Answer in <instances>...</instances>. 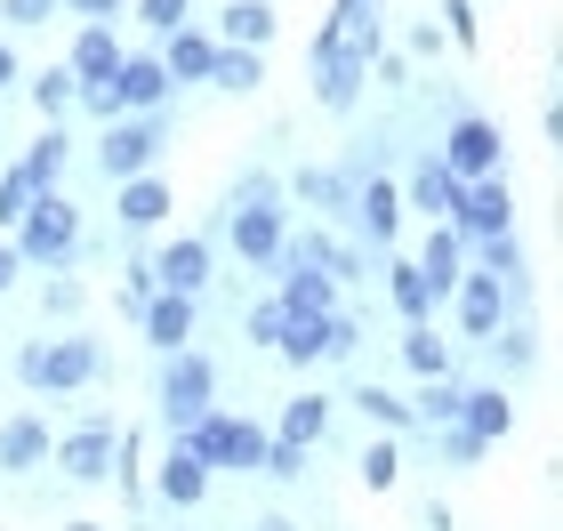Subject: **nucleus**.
I'll list each match as a JSON object with an SVG mask.
<instances>
[{"instance_id":"11","label":"nucleus","mask_w":563,"mask_h":531,"mask_svg":"<svg viewBox=\"0 0 563 531\" xmlns=\"http://www.w3.org/2000/svg\"><path fill=\"white\" fill-rule=\"evenodd\" d=\"M274 266H282V298H274V307L290 314V322H306V314H339V283H330V274H314L290 242H282Z\"/></svg>"},{"instance_id":"48","label":"nucleus","mask_w":563,"mask_h":531,"mask_svg":"<svg viewBox=\"0 0 563 531\" xmlns=\"http://www.w3.org/2000/svg\"><path fill=\"white\" fill-rule=\"evenodd\" d=\"M354 346H363V322H354V314H330V363H354Z\"/></svg>"},{"instance_id":"53","label":"nucleus","mask_w":563,"mask_h":531,"mask_svg":"<svg viewBox=\"0 0 563 531\" xmlns=\"http://www.w3.org/2000/svg\"><path fill=\"white\" fill-rule=\"evenodd\" d=\"M9 81H24V65H16V48H9V33H0V89Z\"/></svg>"},{"instance_id":"47","label":"nucleus","mask_w":563,"mask_h":531,"mask_svg":"<svg viewBox=\"0 0 563 531\" xmlns=\"http://www.w3.org/2000/svg\"><path fill=\"white\" fill-rule=\"evenodd\" d=\"M363 81H378V89H402V81H411V57H395V48H378Z\"/></svg>"},{"instance_id":"10","label":"nucleus","mask_w":563,"mask_h":531,"mask_svg":"<svg viewBox=\"0 0 563 531\" xmlns=\"http://www.w3.org/2000/svg\"><path fill=\"white\" fill-rule=\"evenodd\" d=\"M459 242H483V234H516V193H507V177H475L467 193H459V218H451Z\"/></svg>"},{"instance_id":"33","label":"nucleus","mask_w":563,"mask_h":531,"mask_svg":"<svg viewBox=\"0 0 563 531\" xmlns=\"http://www.w3.org/2000/svg\"><path fill=\"white\" fill-rule=\"evenodd\" d=\"M290 193L314 201V210H346V201H354V177H346V169H298Z\"/></svg>"},{"instance_id":"56","label":"nucleus","mask_w":563,"mask_h":531,"mask_svg":"<svg viewBox=\"0 0 563 531\" xmlns=\"http://www.w3.org/2000/svg\"><path fill=\"white\" fill-rule=\"evenodd\" d=\"M65 531H106V523H65Z\"/></svg>"},{"instance_id":"3","label":"nucleus","mask_w":563,"mask_h":531,"mask_svg":"<svg viewBox=\"0 0 563 531\" xmlns=\"http://www.w3.org/2000/svg\"><path fill=\"white\" fill-rule=\"evenodd\" d=\"M177 443H186V451H194V460L210 467V475H218V467H234V475H258V460H266V443H274V435H266L258 419H234V411H201V419H194Z\"/></svg>"},{"instance_id":"6","label":"nucleus","mask_w":563,"mask_h":531,"mask_svg":"<svg viewBox=\"0 0 563 531\" xmlns=\"http://www.w3.org/2000/svg\"><path fill=\"white\" fill-rule=\"evenodd\" d=\"M443 162L459 186H475V177H507V137H499V121H483V113H459L451 130H443Z\"/></svg>"},{"instance_id":"50","label":"nucleus","mask_w":563,"mask_h":531,"mask_svg":"<svg viewBox=\"0 0 563 531\" xmlns=\"http://www.w3.org/2000/svg\"><path fill=\"white\" fill-rule=\"evenodd\" d=\"M234 201H282V186H274V177H266V169H250V177H242V186H234Z\"/></svg>"},{"instance_id":"20","label":"nucleus","mask_w":563,"mask_h":531,"mask_svg":"<svg viewBox=\"0 0 563 531\" xmlns=\"http://www.w3.org/2000/svg\"><path fill=\"white\" fill-rule=\"evenodd\" d=\"M194 322H201V298H169V290H162V298L137 314V331L153 339V354H177V346L194 339Z\"/></svg>"},{"instance_id":"27","label":"nucleus","mask_w":563,"mask_h":531,"mask_svg":"<svg viewBox=\"0 0 563 531\" xmlns=\"http://www.w3.org/2000/svg\"><path fill=\"white\" fill-rule=\"evenodd\" d=\"M459 427H467L475 443H499L507 427H516V402H507V387H467V411H459Z\"/></svg>"},{"instance_id":"40","label":"nucleus","mask_w":563,"mask_h":531,"mask_svg":"<svg viewBox=\"0 0 563 531\" xmlns=\"http://www.w3.org/2000/svg\"><path fill=\"white\" fill-rule=\"evenodd\" d=\"M81 307H89V290L73 283V274H48V283H41V314H57V322H73Z\"/></svg>"},{"instance_id":"44","label":"nucleus","mask_w":563,"mask_h":531,"mask_svg":"<svg viewBox=\"0 0 563 531\" xmlns=\"http://www.w3.org/2000/svg\"><path fill=\"white\" fill-rule=\"evenodd\" d=\"M258 475H274V484H298V475H306V451H298V443H266Z\"/></svg>"},{"instance_id":"34","label":"nucleus","mask_w":563,"mask_h":531,"mask_svg":"<svg viewBox=\"0 0 563 531\" xmlns=\"http://www.w3.org/2000/svg\"><path fill=\"white\" fill-rule=\"evenodd\" d=\"M33 201H41V186H33V169H24V162H9V169H0V225H9V234H16V225H24V210H33Z\"/></svg>"},{"instance_id":"42","label":"nucleus","mask_w":563,"mask_h":531,"mask_svg":"<svg viewBox=\"0 0 563 531\" xmlns=\"http://www.w3.org/2000/svg\"><path fill=\"white\" fill-rule=\"evenodd\" d=\"M137 24H145V33H177V24H194V0H137Z\"/></svg>"},{"instance_id":"15","label":"nucleus","mask_w":563,"mask_h":531,"mask_svg":"<svg viewBox=\"0 0 563 531\" xmlns=\"http://www.w3.org/2000/svg\"><path fill=\"white\" fill-rule=\"evenodd\" d=\"M346 210H354V225H363L378 250L402 234V193L387 186V177H354V201H346Z\"/></svg>"},{"instance_id":"8","label":"nucleus","mask_w":563,"mask_h":531,"mask_svg":"<svg viewBox=\"0 0 563 531\" xmlns=\"http://www.w3.org/2000/svg\"><path fill=\"white\" fill-rule=\"evenodd\" d=\"M145 266H153V290H169V298H201V290H210V274H218V250L201 242V234H186V242H162Z\"/></svg>"},{"instance_id":"28","label":"nucleus","mask_w":563,"mask_h":531,"mask_svg":"<svg viewBox=\"0 0 563 531\" xmlns=\"http://www.w3.org/2000/svg\"><path fill=\"white\" fill-rule=\"evenodd\" d=\"M459 411H467V378H427V387L411 395V427H459Z\"/></svg>"},{"instance_id":"21","label":"nucleus","mask_w":563,"mask_h":531,"mask_svg":"<svg viewBox=\"0 0 563 531\" xmlns=\"http://www.w3.org/2000/svg\"><path fill=\"white\" fill-rule=\"evenodd\" d=\"M210 41H218V48H258V57H266V41H274V0H225Z\"/></svg>"},{"instance_id":"39","label":"nucleus","mask_w":563,"mask_h":531,"mask_svg":"<svg viewBox=\"0 0 563 531\" xmlns=\"http://www.w3.org/2000/svg\"><path fill=\"white\" fill-rule=\"evenodd\" d=\"M483 346H492V354H499V370H507V378H516V370H531V363H540V339H531V331H492V339H483Z\"/></svg>"},{"instance_id":"45","label":"nucleus","mask_w":563,"mask_h":531,"mask_svg":"<svg viewBox=\"0 0 563 531\" xmlns=\"http://www.w3.org/2000/svg\"><path fill=\"white\" fill-rule=\"evenodd\" d=\"M48 16H57V0H0V24H9V33H33Z\"/></svg>"},{"instance_id":"23","label":"nucleus","mask_w":563,"mask_h":531,"mask_svg":"<svg viewBox=\"0 0 563 531\" xmlns=\"http://www.w3.org/2000/svg\"><path fill=\"white\" fill-rule=\"evenodd\" d=\"M290 250H298L314 274H330V283H363V250L339 242V234H322V225H314V234H290Z\"/></svg>"},{"instance_id":"30","label":"nucleus","mask_w":563,"mask_h":531,"mask_svg":"<svg viewBox=\"0 0 563 531\" xmlns=\"http://www.w3.org/2000/svg\"><path fill=\"white\" fill-rule=\"evenodd\" d=\"M274 354H282L290 370H314V363H330V314H306V322H290Z\"/></svg>"},{"instance_id":"52","label":"nucleus","mask_w":563,"mask_h":531,"mask_svg":"<svg viewBox=\"0 0 563 531\" xmlns=\"http://www.w3.org/2000/svg\"><path fill=\"white\" fill-rule=\"evenodd\" d=\"M451 523H459V516L443 508V499H427V516H419V531H451Z\"/></svg>"},{"instance_id":"22","label":"nucleus","mask_w":563,"mask_h":531,"mask_svg":"<svg viewBox=\"0 0 563 531\" xmlns=\"http://www.w3.org/2000/svg\"><path fill=\"white\" fill-rule=\"evenodd\" d=\"M113 193H121V210H113L121 234H153V225L177 210V193L162 186V177H130V186H113Z\"/></svg>"},{"instance_id":"41","label":"nucleus","mask_w":563,"mask_h":531,"mask_svg":"<svg viewBox=\"0 0 563 531\" xmlns=\"http://www.w3.org/2000/svg\"><path fill=\"white\" fill-rule=\"evenodd\" d=\"M282 331H290V314H282L274 298H258V307L242 314V339H250V346H282Z\"/></svg>"},{"instance_id":"12","label":"nucleus","mask_w":563,"mask_h":531,"mask_svg":"<svg viewBox=\"0 0 563 531\" xmlns=\"http://www.w3.org/2000/svg\"><path fill=\"white\" fill-rule=\"evenodd\" d=\"M451 314H459V331L467 339H492V331H507V290L492 283V274H459V290H451Z\"/></svg>"},{"instance_id":"25","label":"nucleus","mask_w":563,"mask_h":531,"mask_svg":"<svg viewBox=\"0 0 563 531\" xmlns=\"http://www.w3.org/2000/svg\"><path fill=\"white\" fill-rule=\"evenodd\" d=\"M330 411H339L330 395H290V402H282V435H274V443H298V451H314V443L330 435Z\"/></svg>"},{"instance_id":"38","label":"nucleus","mask_w":563,"mask_h":531,"mask_svg":"<svg viewBox=\"0 0 563 531\" xmlns=\"http://www.w3.org/2000/svg\"><path fill=\"white\" fill-rule=\"evenodd\" d=\"M153 298H162V290H153V266H145V258H137V266H121V283H113V307L137 322V314L153 307Z\"/></svg>"},{"instance_id":"46","label":"nucleus","mask_w":563,"mask_h":531,"mask_svg":"<svg viewBox=\"0 0 563 531\" xmlns=\"http://www.w3.org/2000/svg\"><path fill=\"white\" fill-rule=\"evenodd\" d=\"M434 443H443V460H451V467H475L483 451H492V443H475L467 427H434Z\"/></svg>"},{"instance_id":"55","label":"nucleus","mask_w":563,"mask_h":531,"mask_svg":"<svg viewBox=\"0 0 563 531\" xmlns=\"http://www.w3.org/2000/svg\"><path fill=\"white\" fill-rule=\"evenodd\" d=\"M250 531H298L290 516H258V523H250Z\"/></svg>"},{"instance_id":"5","label":"nucleus","mask_w":563,"mask_h":531,"mask_svg":"<svg viewBox=\"0 0 563 531\" xmlns=\"http://www.w3.org/2000/svg\"><path fill=\"white\" fill-rule=\"evenodd\" d=\"M162 113H121L106 121V137H97V169H106V186H130V177H153V162H162Z\"/></svg>"},{"instance_id":"18","label":"nucleus","mask_w":563,"mask_h":531,"mask_svg":"<svg viewBox=\"0 0 563 531\" xmlns=\"http://www.w3.org/2000/svg\"><path fill=\"white\" fill-rule=\"evenodd\" d=\"M419 274H427V290H434V307H443V298L459 290V274H467V242L451 234V225H434V234L419 242V258H411Z\"/></svg>"},{"instance_id":"24","label":"nucleus","mask_w":563,"mask_h":531,"mask_svg":"<svg viewBox=\"0 0 563 531\" xmlns=\"http://www.w3.org/2000/svg\"><path fill=\"white\" fill-rule=\"evenodd\" d=\"M210 57H218V41L201 33V24H177V33L162 41V73L169 81H210Z\"/></svg>"},{"instance_id":"31","label":"nucleus","mask_w":563,"mask_h":531,"mask_svg":"<svg viewBox=\"0 0 563 531\" xmlns=\"http://www.w3.org/2000/svg\"><path fill=\"white\" fill-rule=\"evenodd\" d=\"M346 402H354V411H363V419L378 427V435H411V402H402L395 387H378V378H371V387H354Z\"/></svg>"},{"instance_id":"36","label":"nucleus","mask_w":563,"mask_h":531,"mask_svg":"<svg viewBox=\"0 0 563 531\" xmlns=\"http://www.w3.org/2000/svg\"><path fill=\"white\" fill-rule=\"evenodd\" d=\"M402 363H411L419 378H451V346L419 322V331H402Z\"/></svg>"},{"instance_id":"51","label":"nucleus","mask_w":563,"mask_h":531,"mask_svg":"<svg viewBox=\"0 0 563 531\" xmlns=\"http://www.w3.org/2000/svg\"><path fill=\"white\" fill-rule=\"evenodd\" d=\"M411 57H443V24H419V33H411Z\"/></svg>"},{"instance_id":"9","label":"nucleus","mask_w":563,"mask_h":531,"mask_svg":"<svg viewBox=\"0 0 563 531\" xmlns=\"http://www.w3.org/2000/svg\"><path fill=\"white\" fill-rule=\"evenodd\" d=\"M225 242L242 250V266H274L282 242H290V225H282V201H234V210H225Z\"/></svg>"},{"instance_id":"7","label":"nucleus","mask_w":563,"mask_h":531,"mask_svg":"<svg viewBox=\"0 0 563 531\" xmlns=\"http://www.w3.org/2000/svg\"><path fill=\"white\" fill-rule=\"evenodd\" d=\"M113 443H121V427L113 419H89V427H73V435L48 451V467H57L65 484L97 491V484H113Z\"/></svg>"},{"instance_id":"14","label":"nucleus","mask_w":563,"mask_h":531,"mask_svg":"<svg viewBox=\"0 0 563 531\" xmlns=\"http://www.w3.org/2000/svg\"><path fill=\"white\" fill-rule=\"evenodd\" d=\"M395 193H402V210H427L434 225H451V218H459V193H467V186H459V177H451L443 162H434V154H427V162H419L411 177H402V186H395Z\"/></svg>"},{"instance_id":"32","label":"nucleus","mask_w":563,"mask_h":531,"mask_svg":"<svg viewBox=\"0 0 563 531\" xmlns=\"http://www.w3.org/2000/svg\"><path fill=\"white\" fill-rule=\"evenodd\" d=\"M258 81H266V57H258V48H218V57H210V89L250 97Z\"/></svg>"},{"instance_id":"35","label":"nucleus","mask_w":563,"mask_h":531,"mask_svg":"<svg viewBox=\"0 0 563 531\" xmlns=\"http://www.w3.org/2000/svg\"><path fill=\"white\" fill-rule=\"evenodd\" d=\"M354 475H363V491H395V484H402V451H395V435H378L363 460H354Z\"/></svg>"},{"instance_id":"13","label":"nucleus","mask_w":563,"mask_h":531,"mask_svg":"<svg viewBox=\"0 0 563 531\" xmlns=\"http://www.w3.org/2000/svg\"><path fill=\"white\" fill-rule=\"evenodd\" d=\"M169 89H177V81L162 73V57H121V65H113V106H121V113H162Z\"/></svg>"},{"instance_id":"43","label":"nucleus","mask_w":563,"mask_h":531,"mask_svg":"<svg viewBox=\"0 0 563 531\" xmlns=\"http://www.w3.org/2000/svg\"><path fill=\"white\" fill-rule=\"evenodd\" d=\"M443 33H451V48H475V41H483L475 0H443Z\"/></svg>"},{"instance_id":"49","label":"nucleus","mask_w":563,"mask_h":531,"mask_svg":"<svg viewBox=\"0 0 563 531\" xmlns=\"http://www.w3.org/2000/svg\"><path fill=\"white\" fill-rule=\"evenodd\" d=\"M57 9H73V16H89V24H113L130 0H57Z\"/></svg>"},{"instance_id":"26","label":"nucleus","mask_w":563,"mask_h":531,"mask_svg":"<svg viewBox=\"0 0 563 531\" xmlns=\"http://www.w3.org/2000/svg\"><path fill=\"white\" fill-rule=\"evenodd\" d=\"M65 162H73V137H65V121H48V130L24 145V169H33L41 193H65Z\"/></svg>"},{"instance_id":"2","label":"nucleus","mask_w":563,"mask_h":531,"mask_svg":"<svg viewBox=\"0 0 563 531\" xmlns=\"http://www.w3.org/2000/svg\"><path fill=\"white\" fill-rule=\"evenodd\" d=\"M16 378H24L33 395H73V387H97V378H106V346L81 339V331L57 339V346L33 339V346H16Z\"/></svg>"},{"instance_id":"37","label":"nucleus","mask_w":563,"mask_h":531,"mask_svg":"<svg viewBox=\"0 0 563 531\" xmlns=\"http://www.w3.org/2000/svg\"><path fill=\"white\" fill-rule=\"evenodd\" d=\"M73 97H81V81H73L65 65H48L41 81H33V106H41L48 121H65V113H73Z\"/></svg>"},{"instance_id":"54","label":"nucleus","mask_w":563,"mask_h":531,"mask_svg":"<svg viewBox=\"0 0 563 531\" xmlns=\"http://www.w3.org/2000/svg\"><path fill=\"white\" fill-rule=\"evenodd\" d=\"M9 283H16V250L0 242V290H9Z\"/></svg>"},{"instance_id":"4","label":"nucleus","mask_w":563,"mask_h":531,"mask_svg":"<svg viewBox=\"0 0 563 531\" xmlns=\"http://www.w3.org/2000/svg\"><path fill=\"white\" fill-rule=\"evenodd\" d=\"M201 411H218V363L201 346L162 354V427H169V435H186Z\"/></svg>"},{"instance_id":"1","label":"nucleus","mask_w":563,"mask_h":531,"mask_svg":"<svg viewBox=\"0 0 563 531\" xmlns=\"http://www.w3.org/2000/svg\"><path fill=\"white\" fill-rule=\"evenodd\" d=\"M81 210H73L65 193H41L33 210H24V225L9 234L16 266H41V274H73V258H81Z\"/></svg>"},{"instance_id":"16","label":"nucleus","mask_w":563,"mask_h":531,"mask_svg":"<svg viewBox=\"0 0 563 531\" xmlns=\"http://www.w3.org/2000/svg\"><path fill=\"white\" fill-rule=\"evenodd\" d=\"M210 484H218V475L201 467L186 443H169V451H162V475H153V491H162L169 508H201V499H210Z\"/></svg>"},{"instance_id":"19","label":"nucleus","mask_w":563,"mask_h":531,"mask_svg":"<svg viewBox=\"0 0 563 531\" xmlns=\"http://www.w3.org/2000/svg\"><path fill=\"white\" fill-rule=\"evenodd\" d=\"M48 451H57V435H48L33 411H16L9 427H0V467H9V475H41Z\"/></svg>"},{"instance_id":"17","label":"nucleus","mask_w":563,"mask_h":531,"mask_svg":"<svg viewBox=\"0 0 563 531\" xmlns=\"http://www.w3.org/2000/svg\"><path fill=\"white\" fill-rule=\"evenodd\" d=\"M113 65H121V33H113V24H81L73 48H65V73L89 89V81H113Z\"/></svg>"},{"instance_id":"29","label":"nucleus","mask_w":563,"mask_h":531,"mask_svg":"<svg viewBox=\"0 0 563 531\" xmlns=\"http://www.w3.org/2000/svg\"><path fill=\"white\" fill-rule=\"evenodd\" d=\"M387 298H395L402 331H419V322L434 314V290H427V274H419L411 258H395V266H387Z\"/></svg>"}]
</instances>
